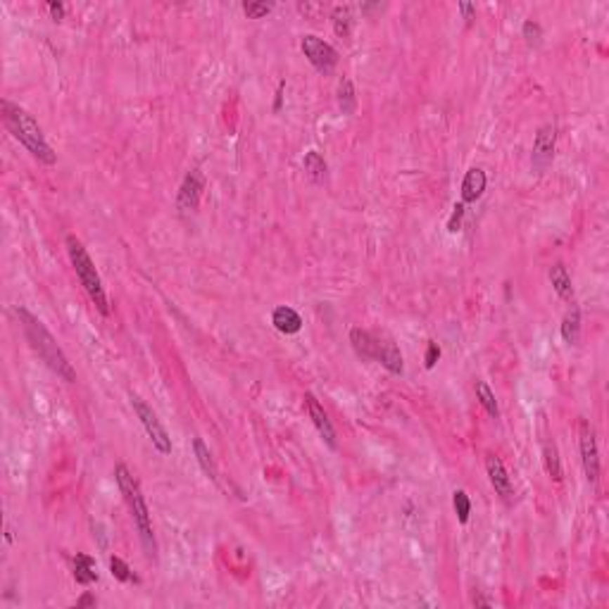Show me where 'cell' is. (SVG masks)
Segmentation results:
<instances>
[{
  "instance_id": "cb8c5ba5",
  "label": "cell",
  "mask_w": 609,
  "mask_h": 609,
  "mask_svg": "<svg viewBox=\"0 0 609 609\" xmlns=\"http://www.w3.org/2000/svg\"><path fill=\"white\" fill-rule=\"evenodd\" d=\"M110 571H112V576L122 583H138V576L133 574V571L129 569V564L119 557H110Z\"/></svg>"
},
{
  "instance_id": "7402d4cb",
  "label": "cell",
  "mask_w": 609,
  "mask_h": 609,
  "mask_svg": "<svg viewBox=\"0 0 609 609\" xmlns=\"http://www.w3.org/2000/svg\"><path fill=\"white\" fill-rule=\"evenodd\" d=\"M543 462H545V471L550 473V478H555L557 483L562 481V462H559V452H557L555 443H545L543 445Z\"/></svg>"
},
{
  "instance_id": "8fae6325",
  "label": "cell",
  "mask_w": 609,
  "mask_h": 609,
  "mask_svg": "<svg viewBox=\"0 0 609 609\" xmlns=\"http://www.w3.org/2000/svg\"><path fill=\"white\" fill-rule=\"evenodd\" d=\"M200 195H202V176L198 169H193L183 176L179 198H176V207H179L181 212H195L200 205Z\"/></svg>"
},
{
  "instance_id": "4dcf8cb0",
  "label": "cell",
  "mask_w": 609,
  "mask_h": 609,
  "mask_svg": "<svg viewBox=\"0 0 609 609\" xmlns=\"http://www.w3.org/2000/svg\"><path fill=\"white\" fill-rule=\"evenodd\" d=\"M457 10L462 12V17H464L466 22H471L473 17H476V5H473V3H459Z\"/></svg>"
},
{
  "instance_id": "484cf974",
  "label": "cell",
  "mask_w": 609,
  "mask_h": 609,
  "mask_svg": "<svg viewBox=\"0 0 609 609\" xmlns=\"http://www.w3.org/2000/svg\"><path fill=\"white\" fill-rule=\"evenodd\" d=\"M452 504H454V512H457L459 524H466V521H469V514H471V500H469V495H466L464 490H454Z\"/></svg>"
},
{
  "instance_id": "9c48e42d",
  "label": "cell",
  "mask_w": 609,
  "mask_h": 609,
  "mask_svg": "<svg viewBox=\"0 0 609 609\" xmlns=\"http://www.w3.org/2000/svg\"><path fill=\"white\" fill-rule=\"evenodd\" d=\"M305 405H307V414H310L312 424L317 426L319 436L324 438L326 445L331 447V450H336L338 447V440H336V431H334V424H331L329 414H326V410L322 407V402L312 395V393H307L305 395Z\"/></svg>"
},
{
  "instance_id": "277c9868",
  "label": "cell",
  "mask_w": 609,
  "mask_h": 609,
  "mask_svg": "<svg viewBox=\"0 0 609 609\" xmlns=\"http://www.w3.org/2000/svg\"><path fill=\"white\" fill-rule=\"evenodd\" d=\"M67 252H70V262L77 272V279L81 281L84 291L89 293V298L93 300V305L100 310V315H110V303H107V293L105 286L100 281V274H98L93 260H91L89 250L84 248V243L79 241L77 236H67Z\"/></svg>"
},
{
  "instance_id": "d6a6232c",
  "label": "cell",
  "mask_w": 609,
  "mask_h": 609,
  "mask_svg": "<svg viewBox=\"0 0 609 609\" xmlns=\"http://www.w3.org/2000/svg\"><path fill=\"white\" fill-rule=\"evenodd\" d=\"M93 605H96V598H93V595H89V593H86L84 598L77 602V607H93Z\"/></svg>"
},
{
  "instance_id": "3957f363",
  "label": "cell",
  "mask_w": 609,
  "mask_h": 609,
  "mask_svg": "<svg viewBox=\"0 0 609 609\" xmlns=\"http://www.w3.org/2000/svg\"><path fill=\"white\" fill-rule=\"evenodd\" d=\"M0 110H3V122H5V126H8V131L12 133V136L20 140V143L27 148L39 162L55 164V159L58 157H55L53 148L48 145V140H46V136H43L41 126L36 124L34 117L29 114L24 107L15 105V103H10V100L0 103Z\"/></svg>"
},
{
  "instance_id": "f546056e",
  "label": "cell",
  "mask_w": 609,
  "mask_h": 609,
  "mask_svg": "<svg viewBox=\"0 0 609 609\" xmlns=\"http://www.w3.org/2000/svg\"><path fill=\"white\" fill-rule=\"evenodd\" d=\"M438 360H440V346L431 341L428 348H426V358H424V362H426V369H433Z\"/></svg>"
},
{
  "instance_id": "e0dca14e",
  "label": "cell",
  "mask_w": 609,
  "mask_h": 609,
  "mask_svg": "<svg viewBox=\"0 0 609 609\" xmlns=\"http://www.w3.org/2000/svg\"><path fill=\"white\" fill-rule=\"evenodd\" d=\"M550 284L552 288L557 291V295L562 300H571L574 298V286H571V276L567 272V267H564L562 262H557L555 267L550 269Z\"/></svg>"
},
{
  "instance_id": "4316f807",
  "label": "cell",
  "mask_w": 609,
  "mask_h": 609,
  "mask_svg": "<svg viewBox=\"0 0 609 609\" xmlns=\"http://www.w3.org/2000/svg\"><path fill=\"white\" fill-rule=\"evenodd\" d=\"M272 10H274V3H257V0L243 3V12L248 20H262V17H267Z\"/></svg>"
},
{
  "instance_id": "d6986e66",
  "label": "cell",
  "mask_w": 609,
  "mask_h": 609,
  "mask_svg": "<svg viewBox=\"0 0 609 609\" xmlns=\"http://www.w3.org/2000/svg\"><path fill=\"white\" fill-rule=\"evenodd\" d=\"M338 107L343 114H355L358 110V96H355V86L348 77H343L338 81Z\"/></svg>"
},
{
  "instance_id": "30bf717a",
  "label": "cell",
  "mask_w": 609,
  "mask_h": 609,
  "mask_svg": "<svg viewBox=\"0 0 609 609\" xmlns=\"http://www.w3.org/2000/svg\"><path fill=\"white\" fill-rule=\"evenodd\" d=\"M485 471H488V478H490V485L495 488V493L502 497V500H512L514 497V485H512V478H509L507 469H504L502 459L497 454H485Z\"/></svg>"
},
{
  "instance_id": "4fadbf2b",
  "label": "cell",
  "mask_w": 609,
  "mask_h": 609,
  "mask_svg": "<svg viewBox=\"0 0 609 609\" xmlns=\"http://www.w3.org/2000/svg\"><path fill=\"white\" fill-rule=\"evenodd\" d=\"M485 171L481 167H471L469 171L464 174V181H462V202L469 205V202H476L478 198L483 195L485 190Z\"/></svg>"
},
{
  "instance_id": "ffe728a7",
  "label": "cell",
  "mask_w": 609,
  "mask_h": 609,
  "mask_svg": "<svg viewBox=\"0 0 609 609\" xmlns=\"http://www.w3.org/2000/svg\"><path fill=\"white\" fill-rule=\"evenodd\" d=\"M562 338L569 343V346H576L578 338H581V310H578V307H571L567 315H564Z\"/></svg>"
},
{
  "instance_id": "7a4b0ae2",
  "label": "cell",
  "mask_w": 609,
  "mask_h": 609,
  "mask_svg": "<svg viewBox=\"0 0 609 609\" xmlns=\"http://www.w3.org/2000/svg\"><path fill=\"white\" fill-rule=\"evenodd\" d=\"M114 478H117V485H119V493L124 495V500H126L129 512H131L133 526H136V531H138V538H140V545H143L145 557L155 562L157 559V540H155V533H152L150 509H148L145 497H143V493H140V485H138L136 478H133V473L126 469V464L114 466Z\"/></svg>"
},
{
  "instance_id": "6da1fadb",
  "label": "cell",
  "mask_w": 609,
  "mask_h": 609,
  "mask_svg": "<svg viewBox=\"0 0 609 609\" xmlns=\"http://www.w3.org/2000/svg\"><path fill=\"white\" fill-rule=\"evenodd\" d=\"M15 315L20 319L29 346H32L34 353L43 360V365L51 369L53 374H58L63 381H67V384H74V381H77V372H74L72 362L67 360V355L63 353V348L58 346L55 336L46 329V324H43L39 317H34L27 307H15Z\"/></svg>"
},
{
  "instance_id": "9a60e30c",
  "label": "cell",
  "mask_w": 609,
  "mask_h": 609,
  "mask_svg": "<svg viewBox=\"0 0 609 609\" xmlns=\"http://www.w3.org/2000/svg\"><path fill=\"white\" fill-rule=\"evenodd\" d=\"M350 343H353L355 353L362 360H376V334L358 326V329L350 331Z\"/></svg>"
},
{
  "instance_id": "2e32d148",
  "label": "cell",
  "mask_w": 609,
  "mask_h": 609,
  "mask_svg": "<svg viewBox=\"0 0 609 609\" xmlns=\"http://www.w3.org/2000/svg\"><path fill=\"white\" fill-rule=\"evenodd\" d=\"M72 567H74V578H77V583H81V586L98 583V571H96L93 557L79 552V555L72 559Z\"/></svg>"
},
{
  "instance_id": "52a82bcc",
  "label": "cell",
  "mask_w": 609,
  "mask_h": 609,
  "mask_svg": "<svg viewBox=\"0 0 609 609\" xmlns=\"http://www.w3.org/2000/svg\"><path fill=\"white\" fill-rule=\"evenodd\" d=\"M578 445H581V462L586 478L590 483H598L600 478V450L595 440V431L588 424V419H581L578 424Z\"/></svg>"
},
{
  "instance_id": "8992f818",
  "label": "cell",
  "mask_w": 609,
  "mask_h": 609,
  "mask_svg": "<svg viewBox=\"0 0 609 609\" xmlns=\"http://www.w3.org/2000/svg\"><path fill=\"white\" fill-rule=\"evenodd\" d=\"M300 48H303L305 58L310 60V65L315 67L317 72L331 74V72H334V67L338 65L336 48L331 46V43H326L324 39H319V36H315V34L303 36V43H300Z\"/></svg>"
},
{
  "instance_id": "83f0119b",
  "label": "cell",
  "mask_w": 609,
  "mask_h": 609,
  "mask_svg": "<svg viewBox=\"0 0 609 609\" xmlns=\"http://www.w3.org/2000/svg\"><path fill=\"white\" fill-rule=\"evenodd\" d=\"M521 34H524V39H526L528 46H538L540 39H543V29H540V24L533 22V20H526V22H524V27H521Z\"/></svg>"
},
{
  "instance_id": "5bb4252c",
  "label": "cell",
  "mask_w": 609,
  "mask_h": 609,
  "mask_svg": "<svg viewBox=\"0 0 609 609\" xmlns=\"http://www.w3.org/2000/svg\"><path fill=\"white\" fill-rule=\"evenodd\" d=\"M272 324L276 326V331H281V334L293 336V334H298V331L303 329V317H300L293 307L281 305V307H276V310H274Z\"/></svg>"
},
{
  "instance_id": "d4e9b609",
  "label": "cell",
  "mask_w": 609,
  "mask_h": 609,
  "mask_svg": "<svg viewBox=\"0 0 609 609\" xmlns=\"http://www.w3.org/2000/svg\"><path fill=\"white\" fill-rule=\"evenodd\" d=\"M350 24H353L350 8H336V12H334V32L341 36V39H348V36H350Z\"/></svg>"
},
{
  "instance_id": "836d02e7",
  "label": "cell",
  "mask_w": 609,
  "mask_h": 609,
  "mask_svg": "<svg viewBox=\"0 0 609 609\" xmlns=\"http://www.w3.org/2000/svg\"><path fill=\"white\" fill-rule=\"evenodd\" d=\"M473 605H476V607H490V600L481 598V595H473Z\"/></svg>"
},
{
  "instance_id": "1f68e13d",
  "label": "cell",
  "mask_w": 609,
  "mask_h": 609,
  "mask_svg": "<svg viewBox=\"0 0 609 609\" xmlns=\"http://www.w3.org/2000/svg\"><path fill=\"white\" fill-rule=\"evenodd\" d=\"M48 10H51L53 20H63V17H65V5L63 3H48Z\"/></svg>"
},
{
  "instance_id": "f1b7e54d",
  "label": "cell",
  "mask_w": 609,
  "mask_h": 609,
  "mask_svg": "<svg viewBox=\"0 0 609 609\" xmlns=\"http://www.w3.org/2000/svg\"><path fill=\"white\" fill-rule=\"evenodd\" d=\"M464 210H466V205L464 202H457V205H454V212H452V217H450V221H447V231H457L459 229V224H462V217H464Z\"/></svg>"
},
{
  "instance_id": "5b68a950",
  "label": "cell",
  "mask_w": 609,
  "mask_h": 609,
  "mask_svg": "<svg viewBox=\"0 0 609 609\" xmlns=\"http://www.w3.org/2000/svg\"><path fill=\"white\" fill-rule=\"evenodd\" d=\"M131 407H133V412H136L138 421L143 424L148 438L152 440L155 450H157L159 454H169V452H171V438H169L167 428L162 426V421L157 419L155 410H152L150 405L145 402V400H140L138 395H133V393H131Z\"/></svg>"
},
{
  "instance_id": "ac0fdd59",
  "label": "cell",
  "mask_w": 609,
  "mask_h": 609,
  "mask_svg": "<svg viewBox=\"0 0 609 609\" xmlns=\"http://www.w3.org/2000/svg\"><path fill=\"white\" fill-rule=\"evenodd\" d=\"M193 452H195V459H198L200 469L205 471V476L212 478V481H217V478H219L217 464H214V457H212L210 447L202 443V438H193Z\"/></svg>"
},
{
  "instance_id": "7c38bea8",
  "label": "cell",
  "mask_w": 609,
  "mask_h": 609,
  "mask_svg": "<svg viewBox=\"0 0 609 609\" xmlns=\"http://www.w3.org/2000/svg\"><path fill=\"white\" fill-rule=\"evenodd\" d=\"M376 362H381L391 374H402V369H405L400 348L386 336H376Z\"/></svg>"
},
{
  "instance_id": "ba28073f",
  "label": "cell",
  "mask_w": 609,
  "mask_h": 609,
  "mask_svg": "<svg viewBox=\"0 0 609 609\" xmlns=\"http://www.w3.org/2000/svg\"><path fill=\"white\" fill-rule=\"evenodd\" d=\"M555 148H557V129L552 124H543L538 129L536 140H533V152H531V164L538 174L552 164V157H555Z\"/></svg>"
},
{
  "instance_id": "603a6c76",
  "label": "cell",
  "mask_w": 609,
  "mask_h": 609,
  "mask_svg": "<svg viewBox=\"0 0 609 609\" xmlns=\"http://www.w3.org/2000/svg\"><path fill=\"white\" fill-rule=\"evenodd\" d=\"M476 398L478 402L483 405V410L488 412L493 419H497L500 417V407H497V400H495V393L490 391V386L485 384V381H476Z\"/></svg>"
},
{
  "instance_id": "44dd1931",
  "label": "cell",
  "mask_w": 609,
  "mask_h": 609,
  "mask_svg": "<svg viewBox=\"0 0 609 609\" xmlns=\"http://www.w3.org/2000/svg\"><path fill=\"white\" fill-rule=\"evenodd\" d=\"M303 167H305V171L307 174H310V179L312 181H324L326 179V171H329V167H326V159L319 155L317 150H310L305 155V159H303Z\"/></svg>"
}]
</instances>
